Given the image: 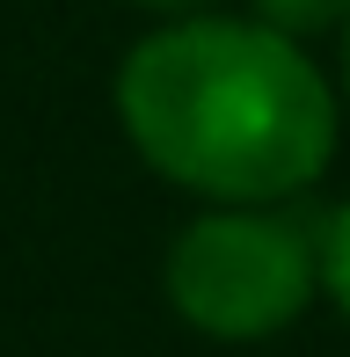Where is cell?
Wrapping results in <instances>:
<instances>
[{
	"label": "cell",
	"instance_id": "obj_6",
	"mask_svg": "<svg viewBox=\"0 0 350 357\" xmlns=\"http://www.w3.org/2000/svg\"><path fill=\"white\" fill-rule=\"evenodd\" d=\"M343 73H350V29H343Z\"/></svg>",
	"mask_w": 350,
	"mask_h": 357
},
{
	"label": "cell",
	"instance_id": "obj_2",
	"mask_svg": "<svg viewBox=\"0 0 350 357\" xmlns=\"http://www.w3.org/2000/svg\"><path fill=\"white\" fill-rule=\"evenodd\" d=\"M321 284V241L270 204H219L190 219L168 248V299L190 328L256 343L307 314Z\"/></svg>",
	"mask_w": 350,
	"mask_h": 357
},
{
	"label": "cell",
	"instance_id": "obj_1",
	"mask_svg": "<svg viewBox=\"0 0 350 357\" xmlns=\"http://www.w3.org/2000/svg\"><path fill=\"white\" fill-rule=\"evenodd\" d=\"M117 109L175 190L212 204H277L336 153V95L284 29L190 15L124 59Z\"/></svg>",
	"mask_w": 350,
	"mask_h": 357
},
{
	"label": "cell",
	"instance_id": "obj_5",
	"mask_svg": "<svg viewBox=\"0 0 350 357\" xmlns=\"http://www.w3.org/2000/svg\"><path fill=\"white\" fill-rule=\"evenodd\" d=\"M139 8H161V15H197V8H212V0H139Z\"/></svg>",
	"mask_w": 350,
	"mask_h": 357
},
{
	"label": "cell",
	"instance_id": "obj_4",
	"mask_svg": "<svg viewBox=\"0 0 350 357\" xmlns=\"http://www.w3.org/2000/svg\"><path fill=\"white\" fill-rule=\"evenodd\" d=\"M321 284L336 291V306L350 314V204L328 219V234H321Z\"/></svg>",
	"mask_w": 350,
	"mask_h": 357
},
{
	"label": "cell",
	"instance_id": "obj_3",
	"mask_svg": "<svg viewBox=\"0 0 350 357\" xmlns=\"http://www.w3.org/2000/svg\"><path fill=\"white\" fill-rule=\"evenodd\" d=\"M256 15L284 37H314V29H336L350 15V0H256Z\"/></svg>",
	"mask_w": 350,
	"mask_h": 357
}]
</instances>
